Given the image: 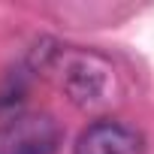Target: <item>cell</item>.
I'll list each match as a JSON object with an SVG mask.
<instances>
[{
	"instance_id": "cell-2",
	"label": "cell",
	"mask_w": 154,
	"mask_h": 154,
	"mask_svg": "<svg viewBox=\"0 0 154 154\" xmlns=\"http://www.w3.org/2000/svg\"><path fill=\"white\" fill-rule=\"evenodd\" d=\"M60 145V127L51 115H15L3 133H0V148L3 154H54Z\"/></svg>"
},
{
	"instance_id": "cell-3",
	"label": "cell",
	"mask_w": 154,
	"mask_h": 154,
	"mask_svg": "<svg viewBox=\"0 0 154 154\" xmlns=\"http://www.w3.org/2000/svg\"><path fill=\"white\" fill-rule=\"evenodd\" d=\"M72 154H142V136L121 121H94L79 133Z\"/></svg>"
},
{
	"instance_id": "cell-1",
	"label": "cell",
	"mask_w": 154,
	"mask_h": 154,
	"mask_svg": "<svg viewBox=\"0 0 154 154\" xmlns=\"http://www.w3.org/2000/svg\"><path fill=\"white\" fill-rule=\"evenodd\" d=\"M39 69H54L63 94L79 109H106L118 100V75L115 66L97 54L82 48H42L36 60Z\"/></svg>"
}]
</instances>
